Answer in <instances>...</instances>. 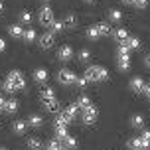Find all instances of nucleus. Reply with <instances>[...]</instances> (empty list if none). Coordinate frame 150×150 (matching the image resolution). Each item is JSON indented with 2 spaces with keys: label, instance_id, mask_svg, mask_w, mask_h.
Instances as JSON below:
<instances>
[{
  "label": "nucleus",
  "instance_id": "c85d7f7f",
  "mask_svg": "<svg viewBox=\"0 0 150 150\" xmlns=\"http://www.w3.org/2000/svg\"><path fill=\"white\" fill-rule=\"evenodd\" d=\"M45 99H55V91H53L52 87L42 89V101H45Z\"/></svg>",
  "mask_w": 150,
  "mask_h": 150
},
{
  "label": "nucleus",
  "instance_id": "6e6552de",
  "mask_svg": "<svg viewBox=\"0 0 150 150\" xmlns=\"http://www.w3.org/2000/svg\"><path fill=\"white\" fill-rule=\"evenodd\" d=\"M42 103H44V107L50 112H53V115L61 112V105H59V101H57V99H45V101H42Z\"/></svg>",
  "mask_w": 150,
  "mask_h": 150
},
{
  "label": "nucleus",
  "instance_id": "7ed1b4c3",
  "mask_svg": "<svg viewBox=\"0 0 150 150\" xmlns=\"http://www.w3.org/2000/svg\"><path fill=\"white\" fill-rule=\"evenodd\" d=\"M75 79H77V75H75L73 71H69V69H59V71H57V83L65 85V87L73 85Z\"/></svg>",
  "mask_w": 150,
  "mask_h": 150
},
{
  "label": "nucleus",
  "instance_id": "6ab92c4d",
  "mask_svg": "<svg viewBox=\"0 0 150 150\" xmlns=\"http://www.w3.org/2000/svg\"><path fill=\"white\" fill-rule=\"evenodd\" d=\"M97 28V32H99V36H109V34H112V30H111V26L107 22H101V24H97L95 26Z\"/></svg>",
  "mask_w": 150,
  "mask_h": 150
},
{
  "label": "nucleus",
  "instance_id": "4468645a",
  "mask_svg": "<svg viewBox=\"0 0 150 150\" xmlns=\"http://www.w3.org/2000/svg\"><path fill=\"white\" fill-rule=\"evenodd\" d=\"M75 105L79 107V109H83V111H85V109H89L93 103H91V99L87 97V95H79V99L75 101Z\"/></svg>",
  "mask_w": 150,
  "mask_h": 150
},
{
  "label": "nucleus",
  "instance_id": "37998d69",
  "mask_svg": "<svg viewBox=\"0 0 150 150\" xmlns=\"http://www.w3.org/2000/svg\"><path fill=\"white\" fill-rule=\"evenodd\" d=\"M144 63H146V67H150V55H146V57H144Z\"/></svg>",
  "mask_w": 150,
  "mask_h": 150
},
{
  "label": "nucleus",
  "instance_id": "4c0bfd02",
  "mask_svg": "<svg viewBox=\"0 0 150 150\" xmlns=\"http://www.w3.org/2000/svg\"><path fill=\"white\" fill-rule=\"evenodd\" d=\"M52 30H53V32H59V30H63V22H55V20H53V24H52Z\"/></svg>",
  "mask_w": 150,
  "mask_h": 150
},
{
  "label": "nucleus",
  "instance_id": "f03ea898",
  "mask_svg": "<svg viewBox=\"0 0 150 150\" xmlns=\"http://www.w3.org/2000/svg\"><path fill=\"white\" fill-rule=\"evenodd\" d=\"M12 87H14L16 91H22L24 87H26V81H24V75L22 71H18V69H12L10 73H8V79H6Z\"/></svg>",
  "mask_w": 150,
  "mask_h": 150
},
{
  "label": "nucleus",
  "instance_id": "bb28decb",
  "mask_svg": "<svg viewBox=\"0 0 150 150\" xmlns=\"http://www.w3.org/2000/svg\"><path fill=\"white\" fill-rule=\"evenodd\" d=\"M4 111L10 112V115H12V112H16V111H18V101H16V99H10V101H6V109H4Z\"/></svg>",
  "mask_w": 150,
  "mask_h": 150
},
{
  "label": "nucleus",
  "instance_id": "20e7f679",
  "mask_svg": "<svg viewBox=\"0 0 150 150\" xmlns=\"http://www.w3.org/2000/svg\"><path fill=\"white\" fill-rule=\"evenodd\" d=\"M38 20H40V24H44V26H52L53 24V10L50 6H44L42 10H40Z\"/></svg>",
  "mask_w": 150,
  "mask_h": 150
},
{
  "label": "nucleus",
  "instance_id": "aec40b11",
  "mask_svg": "<svg viewBox=\"0 0 150 150\" xmlns=\"http://www.w3.org/2000/svg\"><path fill=\"white\" fill-rule=\"evenodd\" d=\"M61 144H63L65 148H69V150H75V148H77V138H73V136L67 134L63 140H61Z\"/></svg>",
  "mask_w": 150,
  "mask_h": 150
},
{
  "label": "nucleus",
  "instance_id": "c756f323",
  "mask_svg": "<svg viewBox=\"0 0 150 150\" xmlns=\"http://www.w3.org/2000/svg\"><path fill=\"white\" fill-rule=\"evenodd\" d=\"M125 44H127L130 50H138V47H140V40H138V38H128Z\"/></svg>",
  "mask_w": 150,
  "mask_h": 150
},
{
  "label": "nucleus",
  "instance_id": "2eb2a0df",
  "mask_svg": "<svg viewBox=\"0 0 150 150\" xmlns=\"http://www.w3.org/2000/svg\"><path fill=\"white\" fill-rule=\"evenodd\" d=\"M26 122H28V127H34V128H38V127H42V125H44V119H42L40 115H30Z\"/></svg>",
  "mask_w": 150,
  "mask_h": 150
},
{
  "label": "nucleus",
  "instance_id": "58836bf2",
  "mask_svg": "<svg viewBox=\"0 0 150 150\" xmlns=\"http://www.w3.org/2000/svg\"><path fill=\"white\" fill-rule=\"evenodd\" d=\"M140 138H142V140H146V142H150V130H144L142 134H140Z\"/></svg>",
  "mask_w": 150,
  "mask_h": 150
},
{
  "label": "nucleus",
  "instance_id": "a878e982",
  "mask_svg": "<svg viewBox=\"0 0 150 150\" xmlns=\"http://www.w3.org/2000/svg\"><path fill=\"white\" fill-rule=\"evenodd\" d=\"M109 18H111V22H120L122 20V12L117 10V8H112V10H109Z\"/></svg>",
  "mask_w": 150,
  "mask_h": 150
},
{
  "label": "nucleus",
  "instance_id": "79ce46f5",
  "mask_svg": "<svg viewBox=\"0 0 150 150\" xmlns=\"http://www.w3.org/2000/svg\"><path fill=\"white\" fill-rule=\"evenodd\" d=\"M144 95H148V97H150V85H146V87H144Z\"/></svg>",
  "mask_w": 150,
  "mask_h": 150
},
{
  "label": "nucleus",
  "instance_id": "cd10ccee",
  "mask_svg": "<svg viewBox=\"0 0 150 150\" xmlns=\"http://www.w3.org/2000/svg\"><path fill=\"white\" fill-rule=\"evenodd\" d=\"M45 150H65V146H63L59 140H50L47 146H45Z\"/></svg>",
  "mask_w": 150,
  "mask_h": 150
},
{
  "label": "nucleus",
  "instance_id": "f257e3e1",
  "mask_svg": "<svg viewBox=\"0 0 150 150\" xmlns=\"http://www.w3.org/2000/svg\"><path fill=\"white\" fill-rule=\"evenodd\" d=\"M85 77H87V81H107L109 79V71H107L105 67H101V65H91V67H87V71H85Z\"/></svg>",
  "mask_w": 150,
  "mask_h": 150
},
{
  "label": "nucleus",
  "instance_id": "c9c22d12",
  "mask_svg": "<svg viewBox=\"0 0 150 150\" xmlns=\"http://www.w3.org/2000/svg\"><path fill=\"white\" fill-rule=\"evenodd\" d=\"M87 38H89V40H99V32H97V28H95V26H93V28H89V30H87Z\"/></svg>",
  "mask_w": 150,
  "mask_h": 150
},
{
  "label": "nucleus",
  "instance_id": "f704fd0d",
  "mask_svg": "<svg viewBox=\"0 0 150 150\" xmlns=\"http://www.w3.org/2000/svg\"><path fill=\"white\" fill-rule=\"evenodd\" d=\"M87 77H85V75H83V77H77V79H75V85H77V87H79V89H85V87H87Z\"/></svg>",
  "mask_w": 150,
  "mask_h": 150
},
{
  "label": "nucleus",
  "instance_id": "0eeeda50",
  "mask_svg": "<svg viewBox=\"0 0 150 150\" xmlns=\"http://www.w3.org/2000/svg\"><path fill=\"white\" fill-rule=\"evenodd\" d=\"M57 59H61V61L73 59V50H71V45H61L59 50H57Z\"/></svg>",
  "mask_w": 150,
  "mask_h": 150
},
{
  "label": "nucleus",
  "instance_id": "b1692460",
  "mask_svg": "<svg viewBox=\"0 0 150 150\" xmlns=\"http://www.w3.org/2000/svg\"><path fill=\"white\" fill-rule=\"evenodd\" d=\"M22 40L26 42V44H30V42H34V40H36V32L32 30V28H28V30H24V34H22Z\"/></svg>",
  "mask_w": 150,
  "mask_h": 150
},
{
  "label": "nucleus",
  "instance_id": "f8f14e48",
  "mask_svg": "<svg viewBox=\"0 0 150 150\" xmlns=\"http://www.w3.org/2000/svg\"><path fill=\"white\" fill-rule=\"evenodd\" d=\"M26 127H28L26 120H14V122H12V130H14V134H24V132H26Z\"/></svg>",
  "mask_w": 150,
  "mask_h": 150
},
{
  "label": "nucleus",
  "instance_id": "5701e85b",
  "mask_svg": "<svg viewBox=\"0 0 150 150\" xmlns=\"http://www.w3.org/2000/svg\"><path fill=\"white\" fill-rule=\"evenodd\" d=\"M77 26V18L73 14H67L63 18V28H75Z\"/></svg>",
  "mask_w": 150,
  "mask_h": 150
},
{
  "label": "nucleus",
  "instance_id": "393cba45",
  "mask_svg": "<svg viewBox=\"0 0 150 150\" xmlns=\"http://www.w3.org/2000/svg\"><path fill=\"white\" fill-rule=\"evenodd\" d=\"M130 125H132L134 128H142V127H144L142 115H132V119H130Z\"/></svg>",
  "mask_w": 150,
  "mask_h": 150
},
{
  "label": "nucleus",
  "instance_id": "a19ab883",
  "mask_svg": "<svg viewBox=\"0 0 150 150\" xmlns=\"http://www.w3.org/2000/svg\"><path fill=\"white\" fill-rule=\"evenodd\" d=\"M4 50H6V42L0 38V52H4Z\"/></svg>",
  "mask_w": 150,
  "mask_h": 150
},
{
  "label": "nucleus",
  "instance_id": "c03bdc74",
  "mask_svg": "<svg viewBox=\"0 0 150 150\" xmlns=\"http://www.w3.org/2000/svg\"><path fill=\"white\" fill-rule=\"evenodd\" d=\"M120 2H125V4H132L134 0H120Z\"/></svg>",
  "mask_w": 150,
  "mask_h": 150
},
{
  "label": "nucleus",
  "instance_id": "4be33fe9",
  "mask_svg": "<svg viewBox=\"0 0 150 150\" xmlns=\"http://www.w3.org/2000/svg\"><path fill=\"white\" fill-rule=\"evenodd\" d=\"M69 132H67V127H61V125H55V136H57V140H63L65 136H67Z\"/></svg>",
  "mask_w": 150,
  "mask_h": 150
},
{
  "label": "nucleus",
  "instance_id": "e433bc0d",
  "mask_svg": "<svg viewBox=\"0 0 150 150\" xmlns=\"http://www.w3.org/2000/svg\"><path fill=\"white\" fill-rule=\"evenodd\" d=\"M132 6H136V8H146V6H148V0H134V2H132Z\"/></svg>",
  "mask_w": 150,
  "mask_h": 150
},
{
  "label": "nucleus",
  "instance_id": "a211bd4d",
  "mask_svg": "<svg viewBox=\"0 0 150 150\" xmlns=\"http://www.w3.org/2000/svg\"><path fill=\"white\" fill-rule=\"evenodd\" d=\"M8 34L12 38H22V34H24V28L20 26V24H12L10 28H8Z\"/></svg>",
  "mask_w": 150,
  "mask_h": 150
},
{
  "label": "nucleus",
  "instance_id": "dca6fc26",
  "mask_svg": "<svg viewBox=\"0 0 150 150\" xmlns=\"http://www.w3.org/2000/svg\"><path fill=\"white\" fill-rule=\"evenodd\" d=\"M119 69L120 71L130 69V55H119Z\"/></svg>",
  "mask_w": 150,
  "mask_h": 150
},
{
  "label": "nucleus",
  "instance_id": "09e8293b",
  "mask_svg": "<svg viewBox=\"0 0 150 150\" xmlns=\"http://www.w3.org/2000/svg\"><path fill=\"white\" fill-rule=\"evenodd\" d=\"M44 2H47V0H44Z\"/></svg>",
  "mask_w": 150,
  "mask_h": 150
},
{
  "label": "nucleus",
  "instance_id": "de8ad7c7",
  "mask_svg": "<svg viewBox=\"0 0 150 150\" xmlns=\"http://www.w3.org/2000/svg\"><path fill=\"white\" fill-rule=\"evenodd\" d=\"M0 150H6V148H0Z\"/></svg>",
  "mask_w": 150,
  "mask_h": 150
},
{
  "label": "nucleus",
  "instance_id": "412c9836",
  "mask_svg": "<svg viewBox=\"0 0 150 150\" xmlns=\"http://www.w3.org/2000/svg\"><path fill=\"white\" fill-rule=\"evenodd\" d=\"M28 146H30V150H42V140L38 136H30L28 138Z\"/></svg>",
  "mask_w": 150,
  "mask_h": 150
},
{
  "label": "nucleus",
  "instance_id": "49530a36",
  "mask_svg": "<svg viewBox=\"0 0 150 150\" xmlns=\"http://www.w3.org/2000/svg\"><path fill=\"white\" fill-rule=\"evenodd\" d=\"M2 8H4V6H2V2H0V12H2Z\"/></svg>",
  "mask_w": 150,
  "mask_h": 150
},
{
  "label": "nucleus",
  "instance_id": "ddd939ff",
  "mask_svg": "<svg viewBox=\"0 0 150 150\" xmlns=\"http://www.w3.org/2000/svg\"><path fill=\"white\" fill-rule=\"evenodd\" d=\"M71 117H69L65 111H61V112H57V119H55V125H61V127H67L69 122H71Z\"/></svg>",
  "mask_w": 150,
  "mask_h": 150
},
{
  "label": "nucleus",
  "instance_id": "473e14b6",
  "mask_svg": "<svg viewBox=\"0 0 150 150\" xmlns=\"http://www.w3.org/2000/svg\"><path fill=\"white\" fill-rule=\"evenodd\" d=\"M130 52H132V50H130L125 42H122V44H119V55H130Z\"/></svg>",
  "mask_w": 150,
  "mask_h": 150
},
{
  "label": "nucleus",
  "instance_id": "39448f33",
  "mask_svg": "<svg viewBox=\"0 0 150 150\" xmlns=\"http://www.w3.org/2000/svg\"><path fill=\"white\" fill-rule=\"evenodd\" d=\"M97 115H99L97 107H93V105H91L89 109H85V111H83V115H81L83 125H93V122L97 120Z\"/></svg>",
  "mask_w": 150,
  "mask_h": 150
},
{
  "label": "nucleus",
  "instance_id": "ea45409f",
  "mask_svg": "<svg viewBox=\"0 0 150 150\" xmlns=\"http://www.w3.org/2000/svg\"><path fill=\"white\" fill-rule=\"evenodd\" d=\"M4 109H6V99L0 97V111H4Z\"/></svg>",
  "mask_w": 150,
  "mask_h": 150
},
{
  "label": "nucleus",
  "instance_id": "f3484780",
  "mask_svg": "<svg viewBox=\"0 0 150 150\" xmlns=\"http://www.w3.org/2000/svg\"><path fill=\"white\" fill-rule=\"evenodd\" d=\"M34 79H36L38 83H45L47 81V71H45L44 67H38L36 71H34Z\"/></svg>",
  "mask_w": 150,
  "mask_h": 150
},
{
  "label": "nucleus",
  "instance_id": "7c9ffc66",
  "mask_svg": "<svg viewBox=\"0 0 150 150\" xmlns=\"http://www.w3.org/2000/svg\"><path fill=\"white\" fill-rule=\"evenodd\" d=\"M65 112H67L71 119H75V117H77V112H79V107H77V105L73 103V105H69L67 109H65Z\"/></svg>",
  "mask_w": 150,
  "mask_h": 150
},
{
  "label": "nucleus",
  "instance_id": "9b49d317",
  "mask_svg": "<svg viewBox=\"0 0 150 150\" xmlns=\"http://www.w3.org/2000/svg\"><path fill=\"white\" fill-rule=\"evenodd\" d=\"M144 87H146V83H144L140 77H134V79L130 81V89L134 91V93H144Z\"/></svg>",
  "mask_w": 150,
  "mask_h": 150
},
{
  "label": "nucleus",
  "instance_id": "9d476101",
  "mask_svg": "<svg viewBox=\"0 0 150 150\" xmlns=\"http://www.w3.org/2000/svg\"><path fill=\"white\" fill-rule=\"evenodd\" d=\"M112 38H115V40H117V42H119V44H122V42H127L128 38V32H127V28H117V30L112 32Z\"/></svg>",
  "mask_w": 150,
  "mask_h": 150
},
{
  "label": "nucleus",
  "instance_id": "a18cd8bd",
  "mask_svg": "<svg viewBox=\"0 0 150 150\" xmlns=\"http://www.w3.org/2000/svg\"><path fill=\"white\" fill-rule=\"evenodd\" d=\"M85 2H89V4H93V2H95V0H85Z\"/></svg>",
  "mask_w": 150,
  "mask_h": 150
},
{
  "label": "nucleus",
  "instance_id": "423d86ee",
  "mask_svg": "<svg viewBox=\"0 0 150 150\" xmlns=\"http://www.w3.org/2000/svg\"><path fill=\"white\" fill-rule=\"evenodd\" d=\"M128 148H130V150H148L150 142L142 140L140 136H136V138H130V140H128Z\"/></svg>",
  "mask_w": 150,
  "mask_h": 150
},
{
  "label": "nucleus",
  "instance_id": "1a4fd4ad",
  "mask_svg": "<svg viewBox=\"0 0 150 150\" xmlns=\"http://www.w3.org/2000/svg\"><path fill=\"white\" fill-rule=\"evenodd\" d=\"M53 44H55V38H53L52 32H47V34H44V36L40 38V45H42L44 50H50Z\"/></svg>",
  "mask_w": 150,
  "mask_h": 150
},
{
  "label": "nucleus",
  "instance_id": "2f4dec72",
  "mask_svg": "<svg viewBox=\"0 0 150 150\" xmlns=\"http://www.w3.org/2000/svg\"><path fill=\"white\" fill-rule=\"evenodd\" d=\"M20 22H22V24H30V22H32V14L28 12V10L20 12Z\"/></svg>",
  "mask_w": 150,
  "mask_h": 150
},
{
  "label": "nucleus",
  "instance_id": "72a5a7b5",
  "mask_svg": "<svg viewBox=\"0 0 150 150\" xmlns=\"http://www.w3.org/2000/svg\"><path fill=\"white\" fill-rule=\"evenodd\" d=\"M77 57H79V61H83V63H85V61H89V59H91V52H89V50H81Z\"/></svg>",
  "mask_w": 150,
  "mask_h": 150
}]
</instances>
